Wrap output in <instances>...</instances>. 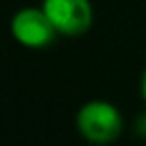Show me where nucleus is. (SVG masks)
<instances>
[{
	"mask_svg": "<svg viewBox=\"0 0 146 146\" xmlns=\"http://www.w3.org/2000/svg\"><path fill=\"white\" fill-rule=\"evenodd\" d=\"M76 128L88 142L108 144L122 132V114L106 100H90L78 110Z\"/></svg>",
	"mask_w": 146,
	"mask_h": 146,
	"instance_id": "obj_1",
	"label": "nucleus"
},
{
	"mask_svg": "<svg viewBox=\"0 0 146 146\" xmlns=\"http://www.w3.org/2000/svg\"><path fill=\"white\" fill-rule=\"evenodd\" d=\"M10 32L26 48H46L54 42L58 30L44 8H22L12 16Z\"/></svg>",
	"mask_w": 146,
	"mask_h": 146,
	"instance_id": "obj_2",
	"label": "nucleus"
},
{
	"mask_svg": "<svg viewBox=\"0 0 146 146\" xmlns=\"http://www.w3.org/2000/svg\"><path fill=\"white\" fill-rule=\"evenodd\" d=\"M42 8L58 34L66 36L84 34L94 20L90 0H42Z\"/></svg>",
	"mask_w": 146,
	"mask_h": 146,
	"instance_id": "obj_3",
	"label": "nucleus"
},
{
	"mask_svg": "<svg viewBox=\"0 0 146 146\" xmlns=\"http://www.w3.org/2000/svg\"><path fill=\"white\" fill-rule=\"evenodd\" d=\"M134 128H136V134H140V136H146V112H142V114L136 118V124H134Z\"/></svg>",
	"mask_w": 146,
	"mask_h": 146,
	"instance_id": "obj_4",
	"label": "nucleus"
},
{
	"mask_svg": "<svg viewBox=\"0 0 146 146\" xmlns=\"http://www.w3.org/2000/svg\"><path fill=\"white\" fill-rule=\"evenodd\" d=\"M140 92H142V96H144V100H146V68H144L142 78H140Z\"/></svg>",
	"mask_w": 146,
	"mask_h": 146,
	"instance_id": "obj_5",
	"label": "nucleus"
}]
</instances>
